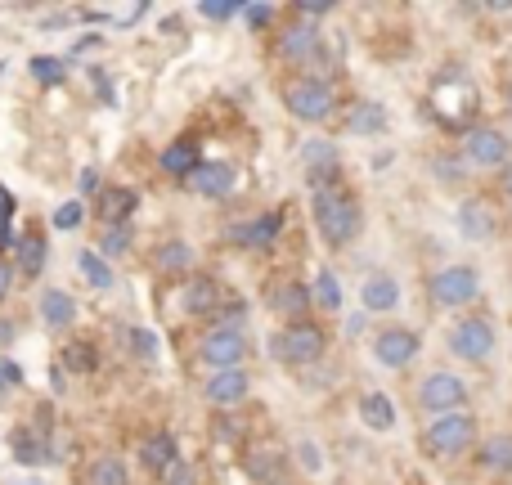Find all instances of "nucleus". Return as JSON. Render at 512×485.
<instances>
[{
    "instance_id": "423d86ee",
    "label": "nucleus",
    "mask_w": 512,
    "mask_h": 485,
    "mask_svg": "<svg viewBox=\"0 0 512 485\" xmlns=\"http://www.w3.org/2000/svg\"><path fill=\"white\" fill-rule=\"evenodd\" d=\"M418 409L432 418H445V414H463V405H468V382L459 378V373L450 369H436L427 373L423 382H418Z\"/></svg>"
},
{
    "instance_id": "4d7b16f0",
    "label": "nucleus",
    "mask_w": 512,
    "mask_h": 485,
    "mask_svg": "<svg viewBox=\"0 0 512 485\" xmlns=\"http://www.w3.org/2000/svg\"><path fill=\"white\" fill-rule=\"evenodd\" d=\"M508 207H512V203H508Z\"/></svg>"
},
{
    "instance_id": "2f4dec72",
    "label": "nucleus",
    "mask_w": 512,
    "mask_h": 485,
    "mask_svg": "<svg viewBox=\"0 0 512 485\" xmlns=\"http://www.w3.org/2000/svg\"><path fill=\"white\" fill-rule=\"evenodd\" d=\"M131 243H135V230H131V225H108V230L99 234V247H95V252L108 256V261H117V256L131 252Z\"/></svg>"
},
{
    "instance_id": "6e6552de",
    "label": "nucleus",
    "mask_w": 512,
    "mask_h": 485,
    "mask_svg": "<svg viewBox=\"0 0 512 485\" xmlns=\"http://www.w3.org/2000/svg\"><path fill=\"white\" fill-rule=\"evenodd\" d=\"M463 158H468V167L504 171L512 162V140L495 126H468L463 131Z\"/></svg>"
},
{
    "instance_id": "bb28decb",
    "label": "nucleus",
    "mask_w": 512,
    "mask_h": 485,
    "mask_svg": "<svg viewBox=\"0 0 512 485\" xmlns=\"http://www.w3.org/2000/svg\"><path fill=\"white\" fill-rule=\"evenodd\" d=\"M86 485H131V468L117 454H99L86 472Z\"/></svg>"
},
{
    "instance_id": "ea45409f",
    "label": "nucleus",
    "mask_w": 512,
    "mask_h": 485,
    "mask_svg": "<svg viewBox=\"0 0 512 485\" xmlns=\"http://www.w3.org/2000/svg\"><path fill=\"white\" fill-rule=\"evenodd\" d=\"M131 351L140 355L144 364H153V360H158V337H153L149 328H131Z\"/></svg>"
},
{
    "instance_id": "58836bf2",
    "label": "nucleus",
    "mask_w": 512,
    "mask_h": 485,
    "mask_svg": "<svg viewBox=\"0 0 512 485\" xmlns=\"http://www.w3.org/2000/svg\"><path fill=\"white\" fill-rule=\"evenodd\" d=\"M198 14L207 18V23H230V18L243 14V5H225V0H203L198 5Z\"/></svg>"
},
{
    "instance_id": "2eb2a0df",
    "label": "nucleus",
    "mask_w": 512,
    "mask_h": 485,
    "mask_svg": "<svg viewBox=\"0 0 512 485\" xmlns=\"http://www.w3.org/2000/svg\"><path fill=\"white\" fill-rule=\"evenodd\" d=\"M360 301H364V315H387V310L400 306V283L396 274H369L360 283Z\"/></svg>"
},
{
    "instance_id": "c03bdc74",
    "label": "nucleus",
    "mask_w": 512,
    "mask_h": 485,
    "mask_svg": "<svg viewBox=\"0 0 512 485\" xmlns=\"http://www.w3.org/2000/svg\"><path fill=\"white\" fill-rule=\"evenodd\" d=\"M297 454H301V468H306V472H319V468H324V454H319V450H315V445H310V441L301 445Z\"/></svg>"
},
{
    "instance_id": "f03ea898",
    "label": "nucleus",
    "mask_w": 512,
    "mask_h": 485,
    "mask_svg": "<svg viewBox=\"0 0 512 485\" xmlns=\"http://www.w3.org/2000/svg\"><path fill=\"white\" fill-rule=\"evenodd\" d=\"M279 99H283V108H288L297 122H328L333 117V108H337V99H333V86H328L324 77H315V72H301V77H288L283 81V90H279Z\"/></svg>"
},
{
    "instance_id": "603ef678",
    "label": "nucleus",
    "mask_w": 512,
    "mask_h": 485,
    "mask_svg": "<svg viewBox=\"0 0 512 485\" xmlns=\"http://www.w3.org/2000/svg\"><path fill=\"white\" fill-rule=\"evenodd\" d=\"M360 328H364V315H351V319H346V337H355Z\"/></svg>"
},
{
    "instance_id": "864d4df0",
    "label": "nucleus",
    "mask_w": 512,
    "mask_h": 485,
    "mask_svg": "<svg viewBox=\"0 0 512 485\" xmlns=\"http://www.w3.org/2000/svg\"><path fill=\"white\" fill-rule=\"evenodd\" d=\"M504 108H508V113H512V81H508V86H504Z\"/></svg>"
},
{
    "instance_id": "a211bd4d",
    "label": "nucleus",
    "mask_w": 512,
    "mask_h": 485,
    "mask_svg": "<svg viewBox=\"0 0 512 485\" xmlns=\"http://www.w3.org/2000/svg\"><path fill=\"white\" fill-rule=\"evenodd\" d=\"M95 203H99V221L104 225H131V216L140 212V194L126 185H104V194Z\"/></svg>"
},
{
    "instance_id": "b1692460",
    "label": "nucleus",
    "mask_w": 512,
    "mask_h": 485,
    "mask_svg": "<svg viewBox=\"0 0 512 485\" xmlns=\"http://www.w3.org/2000/svg\"><path fill=\"white\" fill-rule=\"evenodd\" d=\"M477 463H481V472H490V477H512V432L490 436V441L477 450Z\"/></svg>"
},
{
    "instance_id": "20e7f679",
    "label": "nucleus",
    "mask_w": 512,
    "mask_h": 485,
    "mask_svg": "<svg viewBox=\"0 0 512 485\" xmlns=\"http://www.w3.org/2000/svg\"><path fill=\"white\" fill-rule=\"evenodd\" d=\"M270 351L274 360L292 364V369H301V364H319L328 351V333L319 324H310V319H301V324H283L279 333L270 337Z\"/></svg>"
},
{
    "instance_id": "7c9ffc66",
    "label": "nucleus",
    "mask_w": 512,
    "mask_h": 485,
    "mask_svg": "<svg viewBox=\"0 0 512 485\" xmlns=\"http://www.w3.org/2000/svg\"><path fill=\"white\" fill-rule=\"evenodd\" d=\"M27 72H32L36 86H59V81L68 77V59H59V54H36V59H27Z\"/></svg>"
},
{
    "instance_id": "1a4fd4ad",
    "label": "nucleus",
    "mask_w": 512,
    "mask_h": 485,
    "mask_svg": "<svg viewBox=\"0 0 512 485\" xmlns=\"http://www.w3.org/2000/svg\"><path fill=\"white\" fill-rule=\"evenodd\" d=\"M495 346H499V337L486 315H468L450 328V351L468 364H486L490 355H495Z\"/></svg>"
},
{
    "instance_id": "09e8293b",
    "label": "nucleus",
    "mask_w": 512,
    "mask_h": 485,
    "mask_svg": "<svg viewBox=\"0 0 512 485\" xmlns=\"http://www.w3.org/2000/svg\"><path fill=\"white\" fill-rule=\"evenodd\" d=\"M18 337V328H14V319H0V351H5L9 342Z\"/></svg>"
},
{
    "instance_id": "c9c22d12",
    "label": "nucleus",
    "mask_w": 512,
    "mask_h": 485,
    "mask_svg": "<svg viewBox=\"0 0 512 485\" xmlns=\"http://www.w3.org/2000/svg\"><path fill=\"white\" fill-rule=\"evenodd\" d=\"M279 468H283V454H274V450H261V454H252V459H248V477L252 481L279 485Z\"/></svg>"
},
{
    "instance_id": "3c124183",
    "label": "nucleus",
    "mask_w": 512,
    "mask_h": 485,
    "mask_svg": "<svg viewBox=\"0 0 512 485\" xmlns=\"http://www.w3.org/2000/svg\"><path fill=\"white\" fill-rule=\"evenodd\" d=\"M499 194H504L508 203H512V162H508L504 171H499Z\"/></svg>"
},
{
    "instance_id": "72a5a7b5",
    "label": "nucleus",
    "mask_w": 512,
    "mask_h": 485,
    "mask_svg": "<svg viewBox=\"0 0 512 485\" xmlns=\"http://www.w3.org/2000/svg\"><path fill=\"white\" fill-rule=\"evenodd\" d=\"M63 369H72V373H95V369H99L95 346H90V342H68V346H63Z\"/></svg>"
},
{
    "instance_id": "7ed1b4c3",
    "label": "nucleus",
    "mask_w": 512,
    "mask_h": 485,
    "mask_svg": "<svg viewBox=\"0 0 512 485\" xmlns=\"http://www.w3.org/2000/svg\"><path fill=\"white\" fill-rule=\"evenodd\" d=\"M477 414H445V418H432V423L423 427V450L432 454V459H459V454H468L472 445H477Z\"/></svg>"
},
{
    "instance_id": "a878e982",
    "label": "nucleus",
    "mask_w": 512,
    "mask_h": 485,
    "mask_svg": "<svg viewBox=\"0 0 512 485\" xmlns=\"http://www.w3.org/2000/svg\"><path fill=\"white\" fill-rule=\"evenodd\" d=\"M77 270H81V279H86L95 292H108V288H113V283H117L113 261H108V256H99L95 247H86V252L77 256Z\"/></svg>"
},
{
    "instance_id": "412c9836",
    "label": "nucleus",
    "mask_w": 512,
    "mask_h": 485,
    "mask_svg": "<svg viewBox=\"0 0 512 485\" xmlns=\"http://www.w3.org/2000/svg\"><path fill=\"white\" fill-rule=\"evenodd\" d=\"M346 131L360 135V140H373V135H387V108L378 99H355L351 113H346Z\"/></svg>"
},
{
    "instance_id": "9b49d317",
    "label": "nucleus",
    "mask_w": 512,
    "mask_h": 485,
    "mask_svg": "<svg viewBox=\"0 0 512 485\" xmlns=\"http://www.w3.org/2000/svg\"><path fill=\"white\" fill-rule=\"evenodd\" d=\"M319 50H324V32H319V23H306V18H297V23L279 27V41H274V54H279L283 63H315Z\"/></svg>"
},
{
    "instance_id": "5701e85b",
    "label": "nucleus",
    "mask_w": 512,
    "mask_h": 485,
    "mask_svg": "<svg viewBox=\"0 0 512 485\" xmlns=\"http://www.w3.org/2000/svg\"><path fill=\"white\" fill-rule=\"evenodd\" d=\"M279 234H283V212H261L239 230V243L252 247V252H270L279 243Z\"/></svg>"
},
{
    "instance_id": "4be33fe9",
    "label": "nucleus",
    "mask_w": 512,
    "mask_h": 485,
    "mask_svg": "<svg viewBox=\"0 0 512 485\" xmlns=\"http://www.w3.org/2000/svg\"><path fill=\"white\" fill-rule=\"evenodd\" d=\"M36 315H41L45 328H72V324H77V297H72V292H63V288H45Z\"/></svg>"
},
{
    "instance_id": "c756f323",
    "label": "nucleus",
    "mask_w": 512,
    "mask_h": 485,
    "mask_svg": "<svg viewBox=\"0 0 512 485\" xmlns=\"http://www.w3.org/2000/svg\"><path fill=\"white\" fill-rule=\"evenodd\" d=\"M153 265H158L162 274H185L189 265H194V247H189L185 239H171V243H162V247H158Z\"/></svg>"
},
{
    "instance_id": "a19ab883",
    "label": "nucleus",
    "mask_w": 512,
    "mask_h": 485,
    "mask_svg": "<svg viewBox=\"0 0 512 485\" xmlns=\"http://www.w3.org/2000/svg\"><path fill=\"white\" fill-rule=\"evenodd\" d=\"M243 319H248V306H243V301H225V306L216 310V328H239L243 333Z\"/></svg>"
},
{
    "instance_id": "79ce46f5",
    "label": "nucleus",
    "mask_w": 512,
    "mask_h": 485,
    "mask_svg": "<svg viewBox=\"0 0 512 485\" xmlns=\"http://www.w3.org/2000/svg\"><path fill=\"white\" fill-rule=\"evenodd\" d=\"M292 14L306 18V23H319V18L333 14V5H328V0H297V5H292Z\"/></svg>"
},
{
    "instance_id": "49530a36",
    "label": "nucleus",
    "mask_w": 512,
    "mask_h": 485,
    "mask_svg": "<svg viewBox=\"0 0 512 485\" xmlns=\"http://www.w3.org/2000/svg\"><path fill=\"white\" fill-rule=\"evenodd\" d=\"M77 185H81V194H104V185H99V171H95V167H86V171H81V180H77Z\"/></svg>"
},
{
    "instance_id": "a18cd8bd",
    "label": "nucleus",
    "mask_w": 512,
    "mask_h": 485,
    "mask_svg": "<svg viewBox=\"0 0 512 485\" xmlns=\"http://www.w3.org/2000/svg\"><path fill=\"white\" fill-rule=\"evenodd\" d=\"M14 274H18V270L5 261V256H0V301H5L9 292H14Z\"/></svg>"
},
{
    "instance_id": "ddd939ff",
    "label": "nucleus",
    "mask_w": 512,
    "mask_h": 485,
    "mask_svg": "<svg viewBox=\"0 0 512 485\" xmlns=\"http://www.w3.org/2000/svg\"><path fill=\"white\" fill-rule=\"evenodd\" d=\"M270 310L279 319H288V324H301V319L310 315V306H315V297H310V283H297V279H283L270 288Z\"/></svg>"
},
{
    "instance_id": "39448f33",
    "label": "nucleus",
    "mask_w": 512,
    "mask_h": 485,
    "mask_svg": "<svg viewBox=\"0 0 512 485\" xmlns=\"http://www.w3.org/2000/svg\"><path fill=\"white\" fill-rule=\"evenodd\" d=\"M427 297L441 310H463L481 297V274L477 265H441V270L427 279Z\"/></svg>"
},
{
    "instance_id": "8fccbe9b",
    "label": "nucleus",
    "mask_w": 512,
    "mask_h": 485,
    "mask_svg": "<svg viewBox=\"0 0 512 485\" xmlns=\"http://www.w3.org/2000/svg\"><path fill=\"white\" fill-rule=\"evenodd\" d=\"M149 14V5H135V9H122V14H117V23H140V18Z\"/></svg>"
},
{
    "instance_id": "f257e3e1",
    "label": "nucleus",
    "mask_w": 512,
    "mask_h": 485,
    "mask_svg": "<svg viewBox=\"0 0 512 485\" xmlns=\"http://www.w3.org/2000/svg\"><path fill=\"white\" fill-rule=\"evenodd\" d=\"M310 207H315V230L328 247H346L360 234L364 216H360V203L346 194L342 185L337 189H310Z\"/></svg>"
},
{
    "instance_id": "393cba45",
    "label": "nucleus",
    "mask_w": 512,
    "mask_h": 485,
    "mask_svg": "<svg viewBox=\"0 0 512 485\" xmlns=\"http://www.w3.org/2000/svg\"><path fill=\"white\" fill-rule=\"evenodd\" d=\"M360 423L369 432H391L396 427V405H391L387 391H364L360 396Z\"/></svg>"
},
{
    "instance_id": "9d476101",
    "label": "nucleus",
    "mask_w": 512,
    "mask_h": 485,
    "mask_svg": "<svg viewBox=\"0 0 512 485\" xmlns=\"http://www.w3.org/2000/svg\"><path fill=\"white\" fill-rule=\"evenodd\" d=\"M423 355V337L414 328H400V324H387L378 337H373V360L382 369H409V364Z\"/></svg>"
},
{
    "instance_id": "dca6fc26",
    "label": "nucleus",
    "mask_w": 512,
    "mask_h": 485,
    "mask_svg": "<svg viewBox=\"0 0 512 485\" xmlns=\"http://www.w3.org/2000/svg\"><path fill=\"white\" fill-rule=\"evenodd\" d=\"M140 463L149 472H158V477H167V472L180 463V441L171 432H149L140 441Z\"/></svg>"
},
{
    "instance_id": "4468645a",
    "label": "nucleus",
    "mask_w": 512,
    "mask_h": 485,
    "mask_svg": "<svg viewBox=\"0 0 512 485\" xmlns=\"http://www.w3.org/2000/svg\"><path fill=\"white\" fill-rule=\"evenodd\" d=\"M180 306H185V315L216 319V310H221V283L212 274H194L189 283H180Z\"/></svg>"
},
{
    "instance_id": "aec40b11",
    "label": "nucleus",
    "mask_w": 512,
    "mask_h": 485,
    "mask_svg": "<svg viewBox=\"0 0 512 485\" xmlns=\"http://www.w3.org/2000/svg\"><path fill=\"white\" fill-rule=\"evenodd\" d=\"M459 234L463 239H472V243H486V239H495V212H490V203L486 198H468V203H459Z\"/></svg>"
},
{
    "instance_id": "e433bc0d",
    "label": "nucleus",
    "mask_w": 512,
    "mask_h": 485,
    "mask_svg": "<svg viewBox=\"0 0 512 485\" xmlns=\"http://www.w3.org/2000/svg\"><path fill=\"white\" fill-rule=\"evenodd\" d=\"M81 221H86V203H81V198L59 203V207H54V216H50V225H54V230H63V234H72Z\"/></svg>"
},
{
    "instance_id": "473e14b6",
    "label": "nucleus",
    "mask_w": 512,
    "mask_h": 485,
    "mask_svg": "<svg viewBox=\"0 0 512 485\" xmlns=\"http://www.w3.org/2000/svg\"><path fill=\"white\" fill-rule=\"evenodd\" d=\"M432 171L441 185H463V180H468V158H459V153H436Z\"/></svg>"
},
{
    "instance_id": "f8f14e48",
    "label": "nucleus",
    "mask_w": 512,
    "mask_h": 485,
    "mask_svg": "<svg viewBox=\"0 0 512 485\" xmlns=\"http://www.w3.org/2000/svg\"><path fill=\"white\" fill-rule=\"evenodd\" d=\"M248 391H252L248 369L207 373V382H203V400H207V405H216V409H234V405H243V400H248Z\"/></svg>"
},
{
    "instance_id": "6e6d98bb",
    "label": "nucleus",
    "mask_w": 512,
    "mask_h": 485,
    "mask_svg": "<svg viewBox=\"0 0 512 485\" xmlns=\"http://www.w3.org/2000/svg\"><path fill=\"white\" fill-rule=\"evenodd\" d=\"M279 485H292V481H279Z\"/></svg>"
},
{
    "instance_id": "4c0bfd02",
    "label": "nucleus",
    "mask_w": 512,
    "mask_h": 485,
    "mask_svg": "<svg viewBox=\"0 0 512 485\" xmlns=\"http://www.w3.org/2000/svg\"><path fill=\"white\" fill-rule=\"evenodd\" d=\"M239 18L252 27V32H265V27H270L274 18H279V9H274V5H261V0H252V5H243V14H239Z\"/></svg>"
},
{
    "instance_id": "cd10ccee",
    "label": "nucleus",
    "mask_w": 512,
    "mask_h": 485,
    "mask_svg": "<svg viewBox=\"0 0 512 485\" xmlns=\"http://www.w3.org/2000/svg\"><path fill=\"white\" fill-rule=\"evenodd\" d=\"M310 297H315L319 310L337 315V310H342V283H337V274L333 270H315V279H310Z\"/></svg>"
},
{
    "instance_id": "6ab92c4d",
    "label": "nucleus",
    "mask_w": 512,
    "mask_h": 485,
    "mask_svg": "<svg viewBox=\"0 0 512 485\" xmlns=\"http://www.w3.org/2000/svg\"><path fill=\"white\" fill-rule=\"evenodd\" d=\"M234 167L230 162H203V167L194 171V180H185L189 189H194L198 198H230L234 194Z\"/></svg>"
},
{
    "instance_id": "5fc2aeb1",
    "label": "nucleus",
    "mask_w": 512,
    "mask_h": 485,
    "mask_svg": "<svg viewBox=\"0 0 512 485\" xmlns=\"http://www.w3.org/2000/svg\"><path fill=\"white\" fill-rule=\"evenodd\" d=\"M5 68H9V63H5V59H0V77H5Z\"/></svg>"
},
{
    "instance_id": "de8ad7c7",
    "label": "nucleus",
    "mask_w": 512,
    "mask_h": 485,
    "mask_svg": "<svg viewBox=\"0 0 512 485\" xmlns=\"http://www.w3.org/2000/svg\"><path fill=\"white\" fill-rule=\"evenodd\" d=\"M162 481H167V485H189V481H194V472H189V463L180 459L176 468H171V472H167V477H162Z\"/></svg>"
},
{
    "instance_id": "f3484780",
    "label": "nucleus",
    "mask_w": 512,
    "mask_h": 485,
    "mask_svg": "<svg viewBox=\"0 0 512 485\" xmlns=\"http://www.w3.org/2000/svg\"><path fill=\"white\" fill-rule=\"evenodd\" d=\"M162 171L176 180H194V171L203 167V149H198V140H189V135H180V140H171L167 149H162Z\"/></svg>"
},
{
    "instance_id": "c85d7f7f",
    "label": "nucleus",
    "mask_w": 512,
    "mask_h": 485,
    "mask_svg": "<svg viewBox=\"0 0 512 485\" xmlns=\"http://www.w3.org/2000/svg\"><path fill=\"white\" fill-rule=\"evenodd\" d=\"M18 270H23L27 279H36V274L45 270V239L36 230L18 234Z\"/></svg>"
},
{
    "instance_id": "37998d69",
    "label": "nucleus",
    "mask_w": 512,
    "mask_h": 485,
    "mask_svg": "<svg viewBox=\"0 0 512 485\" xmlns=\"http://www.w3.org/2000/svg\"><path fill=\"white\" fill-rule=\"evenodd\" d=\"M18 382H23V369H18V364H9L5 355H0V396H5L9 387H18Z\"/></svg>"
},
{
    "instance_id": "0eeeda50",
    "label": "nucleus",
    "mask_w": 512,
    "mask_h": 485,
    "mask_svg": "<svg viewBox=\"0 0 512 485\" xmlns=\"http://www.w3.org/2000/svg\"><path fill=\"white\" fill-rule=\"evenodd\" d=\"M248 351H252L248 333H239V328H212V333H203V342H198V364L212 373L243 369Z\"/></svg>"
},
{
    "instance_id": "f704fd0d",
    "label": "nucleus",
    "mask_w": 512,
    "mask_h": 485,
    "mask_svg": "<svg viewBox=\"0 0 512 485\" xmlns=\"http://www.w3.org/2000/svg\"><path fill=\"white\" fill-rule=\"evenodd\" d=\"M14 459L23 463V468H41L45 459H50V450H45L36 436H27V432H14Z\"/></svg>"
}]
</instances>
